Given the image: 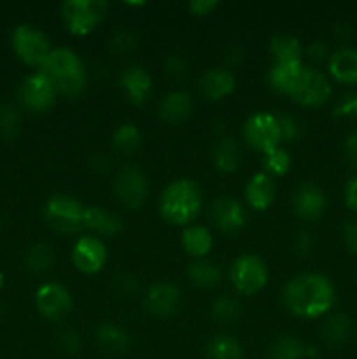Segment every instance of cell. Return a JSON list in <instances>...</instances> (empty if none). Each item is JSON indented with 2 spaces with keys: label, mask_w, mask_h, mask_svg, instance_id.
Here are the masks:
<instances>
[{
  "label": "cell",
  "mask_w": 357,
  "mask_h": 359,
  "mask_svg": "<svg viewBox=\"0 0 357 359\" xmlns=\"http://www.w3.org/2000/svg\"><path fill=\"white\" fill-rule=\"evenodd\" d=\"M270 53L275 63H301L303 46L300 39L289 34H280L270 41Z\"/></svg>",
  "instance_id": "27"
},
{
  "label": "cell",
  "mask_w": 357,
  "mask_h": 359,
  "mask_svg": "<svg viewBox=\"0 0 357 359\" xmlns=\"http://www.w3.org/2000/svg\"><path fill=\"white\" fill-rule=\"evenodd\" d=\"M119 84L135 105H142L153 91V77L142 65H130L119 76Z\"/></svg>",
  "instance_id": "17"
},
{
  "label": "cell",
  "mask_w": 357,
  "mask_h": 359,
  "mask_svg": "<svg viewBox=\"0 0 357 359\" xmlns=\"http://www.w3.org/2000/svg\"><path fill=\"white\" fill-rule=\"evenodd\" d=\"M83 224L88 230L94 231L102 237H114L122 230V221L118 214L108 212L104 207H84Z\"/></svg>",
  "instance_id": "21"
},
{
  "label": "cell",
  "mask_w": 357,
  "mask_h": 359,
  "mask_svg": "<svg viewBox=\"0 0 357 359\" xmlns=\"http://www.w3.org/2000/svg\"><path fill=\"white\" fill-rule=\"evenodd\" d=\"M276 195V186L273 177L265 172H258L245 186V200L254 210H266L273 203Z\"/></svg>",
  "instance_id": "19"
},
{
  "label": "cell",
  "mask_w": 357,
  "mask_h": 359,
  "mask_svg": "<svg viewBox=\"0 0 357 359\" xmlns=\"http://www.w3.org/2000/svg\"><path fill=\"white\" fill-rule=\"evenodd\" d=\"M237 81H234L233 72L230 69H223V67H214L206 72L202 74L198 81L200 93L206 98V100H220V98L227 97L233 93Z\"/></svg>",
  "instance_id": "18"
},
{
  "label": "cell",
  "mask_w": 357,
  "mask_h": 359,
  "mask_svg": "<svg viewBox=\"0 0 357 359\" xmlns=\"http://www.w3.org/2000/svg\"><path fill=\"white\" fill-rule=\"evenodd\" d=\"M111 167H112L111 156H108L107 153H104V151L93 154V158H91V168H93L97 174H107V172L111 170Z\"/></svg>",
  "instance_id": "48"
},
{
  "label": "cell",
  "mask_w": 357,
  "mask_h": 359,
  "mask_svg": "<svg viewBox=\"0 0 357 359\" xmlns=\"http://www.w3.org/2000/svg\"><path fill=\"white\" fill-rule=\"evenodd\" d=\"M192 109V98L188 91H172L164 95L158 105V114L168 125H177L189 118Z\"/></svg>",
  "instance_id": "20"
},
{
  "label": "cell",
  "mask_w": 357,
  "mask_h": 359,
  "mask_svg": "<svg viewBox=\"0 0 357 359\" xmlns=\"http://www.w3.org/2000/svg\"><path fill=\"white\" fill-rule=\"evenodd\" d=\"M107 9L105 0H66L62 6V18L74 35H88L102 23Z\"/></svg>",
  "instance_id": "4"
},
{
  "label": "cell",
  "mask_w": 357,
  "mask_h": 359,
  "mask_svg": "<svg viewBox=\"0 0 357 359\" xmlns=\"http://www.w3.org/2000/svg\"><path fill=\"white\" fill-rule=\"evenodd\" d=\"M56 263V252L55 249L49 244H44V242H38V244H34L24 255V269L31 273H37V276H42V273H48L49 270L55 266Z\"/></svg>",
  "instance_id": "28"
},
{
  "label": "cell",
  "mask_w": 357,
  "mask_h": 359,
  "mask_svg": "<svg viewBox=\"0 0 357 359\" xmlns=\"http://www.w3.org/2000/svg\"><path fill=\"white\" fill-rule=\"evenodd\" d=\"M304 65L301 63H273L268 72V84L273 91L280 95H289L296 88L298 79L303 72Z\"/></svg>",
  "instance_id": "24"
},
{
  "label": "cell",
  "mask_w": 357,
  "mask_h": 359,
  "mask_svg": "<svg viewBox=\"0 0 357 359\" xmlns=\"http://www.w3.org/2000/svg\"><path fill=\"white\" fill-rule=\"evenodd\" d=\"M144 305L150 314L158 318H170L178 311L181 291L170 283H156L144 297Z\"/></svg>",
  "instance_id": "15"
},
{
  "label": "cell",
  "mask_w": 357,
  "mask_h": 359,
  "mask_svg": "<svg viewBox=\"0 0 357 359\" xmlns=\"http://www.w3.org/2000/svg\"><path fill=\"white\" fill-rule=\"evenodd\" d=\"M307 55H308V58H310L312 62H315V63L324 62L326 58L329 60L328 44H326V42H322V41L310 42V44H308V48H307Z\"/></svg>",
  "instance_id": "45"
},
{
  "label": "cell",
  "mask_w": 357,
  "mask_h": 359,
  "mask_svg": "<svg viewBox=\"0 0 357 359\" xmlns=\"http://www.w3.org/2000/svg\"><path fill=\"white\" fill-rule=\"evenodd\" d=\"M322 340L329 347H340L349 340L350 319L345 314L329 316L322 325Z\"/></svg>",
  "instance_id": "31"
},
{
  "label": "cell",
  "mask_w": 357,
  "mask_h": 359,
  "mask_svg": "<svg viewBox=\"0 0 357 359\" xmlns=\"http://www.w3.org/2000/svg\"><path fill=\"white\" fill-rule=\"evenodd\" d=\"M97 340L108 353H125L130 347L128 332L114 323H102L97 330Z\"/></svg>",
  "instance_id": "29"
},
{
  "label": "cell",
  "mask_w": 357,
  "mask_h": 359,
  "mask_svg": "<svg viewBox=\"0 0 357 359\" xmlns=\"http://www.w3.org/2000/svg\"><path fill=\"white\" fill-rule=\"evenodd\" d=\"M241 133H244L245 142L252 149L259 151L262 154L279 147V144L282 142L276 116L270 114V112H255V114L248 116L245 119Z\"/></svg>",
  "instance_id": "7"
},
{
  "label": "cell",
  "mask_w": 357,
  "mask_h": 359,
  "mask_svg": "<svg viewBox=\"0 0 357 359\" xmlns=\"http://www.w3.org/2000/svg\"><path fill=\"white\" fill-rule=\"evenodd\" d=\"M210 314H212L214 321L220 323V325H230V323L237 321L240 318L241 305L233 297H219L214 302Z\"/></svg>",
  "instance_id": "35"
},
{
  "label": "cell",
  "mask_w": 357,
  "mask_h": 359,
  "mask_svg": "<svg viewBox=\"0 0 357 359\" xmlns=\"http://www.w3.org/2000/svg\"><path fill=\"white\" fill-rule=\"evenodd\" d=\"M56 88L51 81L42 72L31 74L21 81L18 88V100L27 111L30 112H44L52 107L56 98Z\"/></svg>",
  "instance_id": "10"
},
{
  "label": "cell",
  "mask_w": 357,
  "mask_h": 359,
  "mask_svg": "<svg viewBox=\"0 0 357 359\" xmlns=\"http://www.w3.org/2000/svg\"><path fill=\"white\" fill-rule=\"evenodd\" d=\"M139 48V37L130 28H118L108 41V49L118 58H126Z\"/></svg>",
  "instance_id": "34"
},
{
  "label": "cell",
  "mask_w": 357,
  "mask_h": 359,
  "mask_svg": "<svg viewBox=\"0 0 357 359\" xmlns=\"http://www.w3.org/2000/svg\"><path fill=\"white\" fill-rule=\"evenodd\" d=\"M290 163V154L287 153L282 147H275V149L268 151V153L262 154V168H265V174H268L270 177L276 175V177H282L289 172Z\"/></svg>",
  "instance_id": "36"
},
{
  "label": "cell",
  "mask_w": 357,
  "mask_h": 359,
  "mask_svg": "<svg viewBox=\"0 0 357 359\" xmlns=\"http://www.w3.org/2000/svg\"><path fill=\"white\" fill-rule=\"evenodd\" d=\"M21 132V112L13 104L0 105V137L13 140Z\"/></svg>",
  "instance_id": "37"
},
{
  "label": "cell",
  "mask_w": 357,
  "mask_h": 359,
  "mask_svg": "<svg viewBox=\"0 0 357 359\" xmlns=\"http://www.w3.org/2000/svg\"><path fill=\"white\" fill-rule=\"evenodd\" d=\"M84 205L69 195H55L46 202L44 219L55 231L62 235H74L84 226Z\"/></svg>",
  "instance_id": "5"
},
{
  "label": "cell",
  "mask_w": 357,
  "mask_h": 359,
  "mask_svg": "<svg viewBox=\"0 0 357 359\" xmlns=\"http://www.w3.org/2000/svg\"><path fill=\"white\" fill-rule=\"evenodd\" d=\"M147 193H149V184L140 168L122 167L115 174L114 195L122 207L139 209L146 202Z\"/></svg>",
  "instance_id": "11"
},
{
  "label": "cell",
  "mask_w": 357,
  "mask_h": 359,
  "mask_svg": "<svg viewBox=\"0 0 357 359\" xmlns=\"http://www.w3.org/2000/svg\"><path fill=\"white\" fill-rule=\"evenodd\" d=\"M35 307L44 318L51 321H62L72 309V297L62 284L46 283L35 293Z\"/></svg>",
  "instance_id": "12"
},
{
  "label": "cell",
  "mask_w": 357,
  "mask_h": 359,
  "mask_svg": "<svg viewBox=\"0 0 357 359\" xmlns=\"http://www.w3.org/2000/svg\"><path fill=\"white\" fill-rule=\"evenodd\" d=\"M188 277L195 286L202 287V290H212V287L219 286L223 280V270L216 262L210 259H196L188 266Z\"/></svg>",
  "instance_id": "26"
},
{
  "label": "cell",
  "mask_w": 357,
  "mask_h": 359,
  "mask_svg": "<svg viewBox=\"0 0 357 359\" xmlns=\"http://www.w3.org/2000/svg\"><path fill=\"white\" fill-rule=\"evenodd\" d=\"M345 203L350 209L357 210V175L350 179L345 186Z\"/></svg>",
  "instance_id": "51"
},
{
  "label": "cell",
  "mask_w": 357,
  "mask_h": 359,
  "mask_svg": "<svg viewBox=\"0 0 357 359\" xmlns=\"http://www.w3.org/2000/svg\"><path fill=\"white\" fill-rule=\"evenodd\" d=\"M331 91V83L324 72L314 67H304L290 98L303 107H318L329 100Z\"/></svg>",
  "instance_id": "9"
},
{
  "label": "cell",
  "mask_w": 357,
  "mask_h": 359,
  "mask_svg": "<svg viewBox=\"0 0 357 359\" xmlns=\"http://www.w3.org/2000/svg\"><path fill=\"white\" fill-rule=\"evenodd\" d=\"M286 307L298 318H321L335 305V287L321 273H300L282 291Z\"/></svg>",
  "instance_id": "1"
},
{
  "label": "cell",
  "mask_w": 357,
  "mask_h": 359,
  "mask_svg": "<svg viewBox=\"0 0 357 359\" xmlns=\"http://www.w3.org/2000/svg\"><path fill=\"white\" fill-rule=\"evenodd\" d=\"M41 72L48 77L56 91L66 97H77L86 88V70L79 55L69 48L51 49Z\"/></svg>",
  "instance_id": "3"
},
{
  "label": "cell",
  "mask_w": 357,
  "mask_h": 359,
  "mask_svg": "<svg viewBox=\"0 0 357 359\" xmlns=\"http://www.w3.org/2000/svg\"><path fill=\"white\" fill-rule=\"evenodd\" d=\"M10 46L21 62L27 65H38L46 62L48 55L51 53L49 39L41 28L34 25H18L10 35Z\"/></svg>",
  "instance_id": "6"
},
{
  "label": "cell",
  "mask_w": 357,
  "mask_h": 359,
  "mask_svg": "<svg viewBox=\"0 0 357 359\" xmlns=\"http://www.w3.org/2000/svg\"><path fill=\"white\" fill-rule=\"evenodd\" d=\"M275 116H276V121H279L282 140H294L298 135H300L301 125L294 116L284 114V112H280V114H275Z\"/></svg>",
  "instance_id": "41"
},
{
  "label": "cell",
  "mask_w": 357,
  "mask_h": 359,
  "mask_svg": "<svg viewBox=\"0 0 357 359\" xmlns=\"http://www.w3.org/2000/svg\"><path fill=\"white\" fill-rule=\"evenodd\" d=\"M214 245L212 233L202 224H189L182 231V248L189 256L196 259H203L210 252Z\"/></svg>",
  "instance_id": "25"
},
{
  "label": "cell",
  "mask_w": 357,
  "mask_h": 359,
  "mask_svg": "<svg viewBox=\"0 0 357 359\" xmlns=\"http://www.w3.org/2000/svg\"><path fill=\"white\" fill-rule=\"evenodd\" d=\"M293 210L298 217L304 221H314L324 214L326 196L318 186L304 182L294 191Z\"/></svg>",
  "instance_id": "16"
},
{
  "label": "cell",
  "mask_w": 357,
  "mask_h": 359,
  "mask_svg": "<svg viewBox=\"0 0 357 359\" xmlns=\"http://www.w3.org/2000/svg\"><path fill=\"white\" fill-rule=\"evenodd\" d=\"M343 241H345L346 249L352 255L357 256V221H350L343 228Z\"/></svg>",
  "instance_id": "46"
},
{
  "label": "cell",
  "mask_w": 357,
  "mask_h": 359,
  "mask_svg": "<svg viewBox=\"0 0 357 359\" xmlns=\"http://www.w3.org/2000/svg\"><path fill=\"white\" fill-rule=\"evenodd\" d=\"M203 205L202 189L191 179H175L160 196V212L168 223L189 226Z\"/></svg>",
  "instance_id": "2"
},
{
  "label": "cell",
  "mask_w": 357,
  "mask_h": 359,
  "mask_svg": "<svg viewBox=\"0 0 357 359\" xmlns=\"http://www.w3.org/2000/svg\"><path fill=\"white\" fill-rule=\"evenodd\" d=\"M210 219L223 233H238L247 224L248 214L238 200L220 196L210 205Z\"/></svg>",
  "instance_id": "14"
},
{
  "label": "cell",
  "mask_w": 357,
  "mask_h": 359,
  "mask_svg": "<svg viewBox=\"0 0 357 359\" xmlns=\"http://www.w3.org/2000/svg\"><path fill=\"white\" fill-rule=\"evenodd\" d=\"M332 114H335V118H357V93L343 95V97L336 102Z\"/></svg>",
  "instance_id": "40"
},
{
  "label": "cell",
  "mask_w": 357,
  "mask_h": 359,
  "mask_svg": "<svg viewBox=\"0 0 357 359\" xmlns=\"http://www.w3.org/2000/svg\"><path fill=\"white\" fill-rule=\"evenodd\" d=\"M352 35H354V27L349 23V21H340V23H336L335 27L336 41L345 44V42H349L350 39H352Z\"/></svg>",
  "instance_id": "50"
},
{
  "label": "cell",
  "mask_w": 357,
  "mask_h": 359,
  "mask_svg": "<svg viewBox=\"0 0 357 359\" xmlns=\"http://www.w3.org/2000/svg\"><path fill=\"white\" fill-rule=\"evenodd\" d=\"M230 279L241 294H254L268 283V266L259 256L241 255L231 265Z\"/></svg>",
  "instance_id": "8"
},
{
  "label": "cell",
  "mask_w": 357,
  "mask_h": 359,
  "mask_svg": "<svg viewBox=\"0 0 357 359\" xmlns=\"http://www.w3.org/2000/svg\"><path fill=\"white\" fill-rule=\"evenodd\" d=\"M2 312H4V305H2V302H0V316H2Z\"/></svg>",
  "instance_id": "53"
},
{
  "label": "cell",
  "mask_w": 357,
  "mask_h": 359,
  "mask_svg": "<svg viewBox=\"0 0 357 359\" xmlns=\"http://www.w3.org/2000/svg\"><path fill=\"white\" fill-rule=\"evenodd\" d=\"M294 251L300 256H310L315 249V235L308 230H301L294 235Z\"/></svg>",
  "instance_id": "42"
},
{
  "label": "cell",
  "mask_w": 357,
  "mask_h": 359,
  "mask_svg": "<svg viewBox=\"0 0 357 359\" xmlns=\"http://www.w3.org/2000/svg\"><path fill=\"white\" fill-rule=\"evenodd\" d=\"M314 349L307 346L303 340L298 337L286 335L276 339L275 342L270 346L268 349V359H304Z\"/></svg>",
  "instance_id": "30"
},
{
  "label": "cell",
  "mask_w": 357,
  "mask_h": 359,
  "mask_svg": "<svg viewBox=\"0 0 357 359\" xmlns=\"http://www.w3.org/2000/svg\"><path fill=\"white\" fill-rule=\"evenodd\" d=\"M328 67L331 76L338 83L357 84V49H338L329 56Z\"/></svg>",
  "instance_id": "23"
},
{
  "label": "cell",
  "mask_w": 357,
  "mask_h": 359,
  "mask_svg": "<svg viewBox=\"0 0 357 359\" xmlns=\"http://www.w3.org/2000/svg\"><path fill=\"white\" fill-rule=\"evenodd\" d=\"M343 153H345L346 161H349L352 167H357V130H354V132L345 139Z\"/></svg>",
  "instance_id": "47"
},
{
  "label": "cell",
  "mask_w": 357,
  "mask_h": 359,
  "mask_svg": "<svg viewBox=\"0 0 357 359\" xmlns=\"http://www.w3.org/2000/svg\"><path fill=\"white\" fill-rule=\"evenodd\" d=\"M164 70H167V74L172 77V79L178 81V83L186 81L189 76L188 62L178 55L168 56L167 62H164Z\"/></svg>",
  "instance_id": "38"
},
{
  "label": "cell",
  "mask_w": 357,
  "mask_h": 359,
  "mask_svg": "<svg viewBox=\"0 0 357 359\" xmlns=\"http://www.w3.org/2000/svg\"><path fill=\"white\" fill-rule=\"evenodd\" d=\"M140 142H142V133L132 123L118 126L112 133V149L122 156H130L132 153H135Z\"/></svg>",
  "instance_id": "32"
},
{
  "label": "cell",
  "mask_w": 357,
  "mask_h": 359,
  "mask_svg": "<svg viewBox=\"0 0 357 359\" xmlns=\"http://www.w3.org/2000/svg\"><path fill=\"white\" fill-rule=\"evenodd\" d=\"M107 258L108 252L105 244L93 235L80 237L72 249V263L79 272L88 276L100 272L107 263Z\"/></svg>",
  "instance_id": "13"
},
{
  "label": "cell",
  "mask_w": 357,
  "mask_h": 359,
  "mask_svg": "<svg viewBox=\"0 0 357 359\" xmlns=\"http://www.w3.org/2000/svg\"><path fill=\"white\" fill-rule=\"evenodd\" d=\"M217 6H219V2H216V0H191L188 4V9L195 16H209L217 9Z\"/></svg>",
  "instance_id": "44"
},
{
  "label": "cell",
  "mask_w": 357,
  "mask_h": 359,
  "mask_svg": "<svg viewBox=\"0 0 357 359\" xmlns=\"http://www.w3.org/2000/svg\"><path fill=\"white\" fill-rule=\"evenodd\" d=\"M206 358L209 359H241L244 353L234 337L216 335L206 344Z\"/></svg>",
  "instance_id": "33"
},
{
  "label": "cell",
  "mask_w": 357,
  "mask_h": 359,
  "mask_svg": "<svg viewBox=\"0 0 357 359\" xmlns=\"http://www.w3.org/2000/svg\"><path fill=\"white\" fill-rule=\"evenodd\" d=\"M244 49L240 46H230L224 53V60L230 67H238L241 62H244Z\"/></svg>",
  "instance_id": "49"
},
{
  "label": "cell",
  "mask_w": 357,
  "mask_h": 359,
  "mask_svg": "<svg viewBox=\"0 0 357 359\" xmlns=\"http://www.w3.org/2000/svg\"><path fill=\"white\" fill-rule=\"evenodd\" d=\"M4 283H6V279H4V273L0 272V290H2V287H4Z\"/></svg>",
  "instance_id": "52"
},
{
  "label": "cell",
  "mask_w": 357,
  "mask_h": 359,
  "mask_svg": "<svg viewBox=\"0 0 357 359\" xmlns=\"http://www.w3.org/2000/svg\"><path fill=\"white\" fill-rule=\"evenodd\" d=\"M240 144L231 135H220L212 147L214 167L223 174H231L240 165Z\"/></svg>",
  "instance_id": "22"
},
{
  "label": "cell",
  "mask_w": 357,
  "mask_h": 359,
  "mask_svg": "<svg viewBox=\"0 0 357 359\" xmlns=\"http://www.w3.org/2000/svg\"><path fill=\"white\" fill-rule=\"evenodd\" d=\"M58 346L63 353L66 354H77L83 347V340H80L79 333L72 328H65L58 333Z\"/></svg>",
  "instance_id": "39"
},
{
  "label": "cell",
  "mask_w": 357,
  "mask_h": 359,
  "mask_svg": "<svg viewBox=\"0 0 357 359\" xmlns=\"http://www.w3.org/2000/svg\"><path fill=\"white\" fill-rule=\"evenodd\" d=\"M114 287L119 294L132 297L139 290V279L130 272H121L114 277Z\"/></svg>",
  "instance_id": "43"
}]
</instances>
